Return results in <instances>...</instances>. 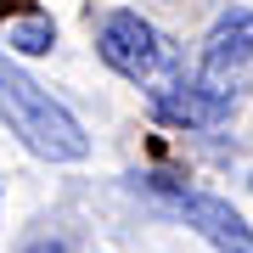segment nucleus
<instances>
[{"instance_id":"3","label":"nucleus","mask_w":253,"mask_h":253,"mask_svg":"<svg viewBox=\"0 0 253 253\" xmlns=\"http://www.w3.org/2000/svg\"><path fill=\"white\" fill-rule=\"evenodd\" d=\"M197 84L208 96L231 101V107H236V96L253 84V11L248 6H231L225 17L208 28L203 62H197Z\"/></svg>"},{"instance_id":"6","label":"nucleus","mask_w":253,"mask_h":253,"mask_svg":"<svg viewBox=\"0 0 253 253\" xmlns=\"http://www.w3.org/2000/svg\"><path fill=\"white\" fill-rule=\"evenodd\" d=\"M6 45L23 51V56H45V51L56 45V23H51V17H23V23L6 28Z\"/></svg>"},{"instance_id":"5","label":"nucleus","mask_w":253,"mask_h":253,"mask_svg":"<svg viewBox=\"0 0 253 253\" xmlns=\"http://www.w3.org/2000/svg\"><path fill=\"white\" fill-rule=\"evenodd\" d=\"M152 113L163 124H174V129H208V124H225L231 118V101L208 96L197 79H180V84H169V90L152 96Z\"/></svg>"},{"instance_id":"2","label":"nucleus","mask_w":253,"mask_h":253,"mask_svg":"<svg viewBox=\"0 0 253 253\" xmlns=\"http://www.w3.org/2000/svg\"><path fill=\"white\" fill-rule=\"evenodd\" d=\"M96 51H101V62H107L118 79L141 84L146 96H158V90H169V84L186 79L180 45H174L163 28H152L141 11H107L101 28H96Z\"/></svg>"},{"instance_id":"1","label":"nucleus","mask_w":253,"mask_h":253,"mask_svg":"<svg viewBox=\"0 0 253 253\" xmlns=\"http://www.w3.org/2000/svg\"><path fill=\"white\" fill-rule=\"evenodd\" d=\"M0 118L23 135L28 152H40V158H51V163L90 158V135L79 129V118H73L45 84H34L11 56H0Z\"/></svg>"},{"instance_id":"4","label":"nucleus","mask_w":253,"mask_h":253,"mask_svg":"<svg viewBox=\"0 0 253 253\" xmlns=\"http://www.w3.org/2000/svg\"><path fill=\"white\" fill-rule=\"evenodd\" d=\"M169 208L203 236L214 253H253V225L225 197H208V191H169Z\"/></svg>"}]
</instances>
